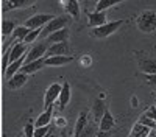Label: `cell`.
Instances as JSON below:
<instances>
[{"label": "cell", "instance_id": "6da1fadb", "mask_svg": "<svg viewBox=\"0 0 156 137\" xmlns=\"http://www.w3.org/2000/svg\"><path fill=\"white\" fill-rule=\"evenodd\" d=\"M136 27L142 33H154L156 31V12L151 9L140 12L136 20Z\"/></svg>", "mask_w": 156, "mask_h": 137}, {"label": "cell", "instance_id": "7a4b0ae2", "mask_svg": "<svg viewBox=\"0 0 156 137\" xmlns=\"http://www.w3.org/2000/svg\"><path fill=\"white\" fill-rule=\"evenodd\" d=\"M125 23V19H119V20H112V22H108L101 27H97V28H90V36L97 37V39H105V37L114 34L117 30H119L122 25Z\"/></svg>", "mask_w": 156, "mask_h": 137}, {"label": "cell", "instance_id": "3957f363", "mask_svg": "<svg viewBox=\"0 0 156 137\" xmlns=\"http://www.w3.org/2000/svg\"><path fill=\"white\" fill-rule=\"evenodd\" d=\"M69 20H70V19H69L67 14L53 17V19H51V20L45 25V27L42 28V36L47 37V36H50L51 33H55V31H58V30L66 28V27H67V23H69Z\"/></svg>", "mask_w": 156, "mask_h": 137}, {"label": "cell", "instance_id": "277c9868", "mask_svg": "<svg viewBox=\"0 0 156 137\" xmlns=\"http://www.w3.org/2000/svg\"><path fill=\"white\" fill-rule=\"evenodd\" d=\"M61 91H62V84H59V83H53L47 87V91L44 94V108L45 109L55 104V101L59 98Z\"/></svg>", "mask_w": 156, "mask_h": 137}, {"label": "cell", "instance_id": "5b68a950", "mask_svg": "<svg viewBox=\"0 0 156 137\" xmlns=\"http://www.w3.org/2000/svg\"><path fill=\"white\" fill-rule=\"evenodd\" d=\"M53 17H55V16H51V14H44V12H41V14H34V16H31L30 19H27V22H25L23 25H25V27H28L30 30L44 28Z\"/></svg>", "mask_w": 156, "mask_h": 137}, {"label": "cell", "instance_id": "8992f818", "mask_svg": "<svg viewBox=\"0 0 156 137\" xmlns=\"http://www.w3.org/2000/svg\"><path fill=\"white\" fill-rule=\"evenodd\" d=\"M47 50H48V44H47V42H39V44L33 45V47L28 50L27 56H25V64H27V62H31V61H36V59L45 58Z\"/></svg>", "mask_w": 156, "mask_h": 137}, {"label": "cell", "instance_id": "52a82bcc", "mask_svg": "<svg viewBox=\"0 0 156 137\" xmlns=\"http://www.w3.org/2000/svg\"><path fill=\"white\" fill-rule=\"evenodd\" d=\"M137 67L145 75H154L156 73V58L139 56L137 58Z\"/></svg>", "mask_w": 156, "mask_h": 137}, {"label": "cell", "instance_id": "ba28073f", "mask_svg": "<svg viewBox=\"0 0 156 137\" xmlns=\"http://www.w3.org/2000/svg\"><path fill=\"white\" fill-rule=\"evenodd\" d=\"M87 19H89V27L90 28H97V27H101V25L108 23L106 22V11L87 12Z\"/></svg>", "mask_w": 156, "mask_h": 137}, {"label": "cell", "instance_id": "9c48e42d", "mask_svg": "<svg viewBox=\"0 0 156 137\" xmlns=\"http://www.w3.org/2000/svg\"><path fill=\"white\" fill-rule=\"evenodd\" d=\"M67 55H69V45H67V42H58V44L48 45L45 58H48V56H67Z\"/></svg>", "mask_w": 156, "mask_h": 137}, {"label": "cell", "instance_id": "30bf717a", "mask_svg": "<svg viewBox=\"0 0 156 137\" xmlns=\"http://www.w3.org/2000/svg\"><path fill=\"white\" fill-rule=\"evenodd\" d=\"M28 77H30V75L23 73V72H17V73L14 75V77H11V78L8 80V87H9L11 91L20 89V87H23L25 84H27Z\"/></svg>", "mask_w": 156, "mask_h": 137}, {"label": "cell", "instance_id": "8fae6325", "mask_svg": "<svg viewBox=\"0 0 156 137\" xmlns=\"http://www.w3.org/2000/svg\"><path fill=\"white\" fill-rule=\"evenodd\" d=\"M37 0H8L6 3H3V12H8L11 9H20V8H30L34 5Z\"/></svg>", "mask_w": 156, "mask_h": 137}, {"label": "cell", "instance_id": "7c38bea8", "mask_svg": "<svg viewBox=\"0 0 156 137\" xmlns=\"http://www.w3.org/2000/svg\"><path fill=\"white\" fill-rule=\"evenodd\" d=\"M25 53H28L27 52V44H25V42L14 44L9 48V64H11V62H14V61H17V59H20L22 56H25Z\"/></svg>", "mask_w": 156, "mask_h": 137}, {"label": "cell", "instance_id": "4fadbf2b", "mask_svg": "<svg viewBox=\"0 0 156 137\" xmlns=\"http://www.w3.org/2000/svg\"><path fill=\"white\" fill-rule=\"evenodd\" d=\"M106 109H108V106L105 104V101H103L101 98H95V100H94V104H92V118H94L97 123H100L101 117L105 115Z\"/></svg>", "mask_w": 156, "mask_h": 137}, {"label": "cell", "instance_id": "5bb4252c", "mask_svg": "<svg viewBox=\"0 0 156 137\" xmlns=\"http://www.w3.org/2000/svg\"><path fill=\"white\" fill-rule=\"evenodd\" d=\"M69 39V28H62V30H58L55 33H51L50 36L45 37V42L47 44H58V42H67Z\"/></svg>", "mask_w": 156, "mask_h": 137}, {"label": "cell", "instance_id": "9a60e30c", "mask_svg": "<svg viewBox=\"0 0 156 137\" xmlns=\"http://www.w3.org/2000/svg\"><path fill=\"white\" fill-rule=\"evenodd\" d=\"M44 67H45V58H41V59H36V61H31V62L23 64L20 72L27 73V75H33V73H36L37 70H41Z\"/></svg>", "mask_w": 156, "mask_h": 137}, {"label": "cell", "instance_id": "2e32d148", "mask_svg": "<svg viewBox=\"0 0 156 137\" xmlns=\"http://www.w3.org/2000/svg\"><path fill=\"white\" fill-rule=\"evenodd\" d=\"M75 58L67 55V56H48L45 58V66H50V67H59V66H66V64H70Z\"/></svg>", "mask_w": 156, "mask_h": 137}, {"label": "cell", "instance_id": "e0dca14e", "mask_svg": "<svg viewBox=\"0 0 156 137\" xmlns=\"http://www.w3.org/2000/svg\"><path fill=\"white\" fill-rule=\"evenodd\" d=\"M51 117H53V106L47 108V109L42 112V114H39V115H37V118L34 120L36 128H41V126H47V125H50Z\"/></svg>", "mask_w": 156, "mask_h": 137}, {"label": "cell", "instance_id": "ac0fdd59", "mask_svg": "<svg viewBox=\"0 0 156 137\" xmlns=\"http://www.w3.org/2000/svg\"><path fill=\"white\" fill-rule=\"evenodd\" d=\"M114 125H115L114 115L111 114L109 109H106L105 115L101 117V120H100V123H98V128H100V131H112Z\"/></svg>", "mask_w": 156, "mask_h": 137}, {"label": "cell", "instance_id": "d6986e66", "mask_svg": "<svg viewBox=\"0 0 156 137\" xmlns=\"http://www.w3.org/2000/svg\"><path fill=\"white\" fill-rule=\"evenodd\" d=\"M70 101V84L67 81L62 83V91L59 94V98H58V106L61 109H64Z\"/></svg>", "mask_w": 156, "mask_h": 137}, {"label": "cell", "instance_id": "ffe728a7", "mask_svg": "<svg viewBox=\"0 0 156 137\" xmlns=\"http://www.w3.org/2000/svg\"><path fill=\"white\" fill-rule=\"evenodd\" d=\"M151 131H153V129H150L148 126H145V125L136 122V123L133 125L131 131H129V137H148Z\"/></svg>", "mask_w": 156, "mask_h": 137}, {"label": "cell", "instance_id": "44dd1931", "mask_svg": "<svg viewBox=\"0 0 156 137\" xmlns=\"http://www.w3.org/2000/svg\"><path fill=\"white\" fill-rule=\"evenodd\" d=\"M64 6H66V12L73 17L75 20L80 19V3L78 0H64Z\"/></svg>", "mask_w": 156, "mask_h": 137}, {"label": "cell", "instance_id": "7402d4cb", "mask_svg": "<svg viewBox=\"0 0 156 137\" xmlns=\"http://www.w3.org/2000/svg\"><path fill=\"white\" fill-rule=\"evenodd\" d=\"M100 132V128H98V123L92 118V120H89L86 123V126L81 132L80 137H97V134Z\"/></svg>", "mask_w": 156, "mask_h": 137}, {"label": "cell", "instance_id": "603a6c76", "mask_svg": "<svg viewBox=\"0 0 156 137\" xmlns=\"http://www.w3.org/2000/svg\"><path fill=\"white\" fill-rule=\"evenodd\" d=\"M23 64H25V56H22L20 59H17V61H14V62H11V64L8 66V69L5 70V77H6L8 80H9L11 77H14L17 72H20V69L23 67Z\"/></svg>", "mask_w": 156, "mask_h": 137}, {"label": "cell", "instance_id": "cb8c5ba5", "mask_svg": "<svg viewBox=\"0 0 156 137\" xmlns=\"http://www.w3.org/2000/svg\"><path fill=\"white\" fill-rule=\"evenodd\" d=\"M87 122H89L87 114H86V112H80V115H78V118L75 122V129H73V135L75 137H80L81 135V132H83V129H84Z\"/></svg>", "mask_w": 156, "mask_h": 137}, {"label": "cell", "instance_id": "d4e9b609", "mask_svg": "<svg viewBox=\"0 0 156 137\" xmlns=\"http://www.w3.org/2000/svg\"><path fill=\"white\" fill-rule=\"evenodd\" d=\"M125 0H98V3L95 6L94 11H106L115 5H119V3H123Z\"/></svg>", "mask_w": 156, "mask_h": 137}, {"label": "cell", "instance_id": "484cf974", "mask_svg": "<svg viewBox=\"0 0 156 137\" xmlns=\"http://www.w3.org/2000/svg\"><path fill=\"white\" fill-rule=\"evenodd\" d=\"M137 122L142 123V125H145V126H148L150 129H156V123H154V118L151 115V111H147L145 114H142Z\"/></svg>", "mask_w": 156, "mask_h": 137}, {"label": "cell", "instance_id": "4316f807", "mask_svg": "<svg viewBox=\"0 0 156 137\" xmlns=\"http://www.w3.org/2000/svg\"><path fill=\"white\" fill-rule=\"evenodd\" d=\"M17 27H19V25H17L14 20H3V22H2V34H3V37L12 34Z\"/></svg>", "mask_w": 156, "mask_h": 137}, {"label": "cell", "instance_id": "83f0119b", "mask_svg": "<svg viewBox=\"0 0 156 137\" xmlns=\"http://www.w3.org/2000/svg\"><path fill=\"white\" fill-rule=\"evenodd\" d=\"M34 131H36V125H34L33 120L25 123V126H23V135L25 137H34Z\"/></svg>", "mask_w": 156, "mask_h": 137}, {"label": "cell", "instance_id": "f1b7e54d", "mask_svg": "<svg viewBox=\"0 0 156 137\" xmlns=\"http://www.w3.org/2000/svg\"><path fill=\"white\" fill-rule=\"evenodd\" d=\"M39 34H42V28H36V30H31L30 33H28V36L25 37V44H31V42H34L36 39H37V36Z\"/></svg>", "mask_w": 156, "mask_h": 137}, {"label": "cell", "instance_id": "f546056e", "mask_svg": "<svg viewBox=\"0 0 156 137\" xmlns=\"http://www.w3.org/2000/svg\"><path fill=\"white\" fill-rule=\"evenodd\" d=\"M50 131V125H47V126H41V128H36L34 131V137H45Z\"/></svg>", "mask_w": 156, "mask_h": 137}, {"label": "cell", "instance_id": "4dcf8cb0", "mask_svg": "<svg viewBox=\"0 0 156 137\" xmlns=\"http://www.w3.org/2000/svg\"><path fill=\"white\" fill-rule=\"evenodd\" d=\"M145 80H147L148 84L156 86V73H154V75H145Z\"/></svg>", "mask_w": 156, "mask_h": 137}, {"label": "cell", "instance_id": "1f68e13d", "mask_svg": "<svg viewBox=\"0 0 156 137\" xmlns=\"http://www.w3.org/2000/svg\"><path fill=\"white\" fill-rule=\"evenodd\" d=\"M84 3H86V9H87V8H94V9H95L98 0H84Z\"/></svg>", "mask_w": 156, "mask_h": 137}, {"label": "cell", "instance_id": "d6a6232c", "mask_svg": "<svg viewBox=\"0 0 156 137\" xmlns=\"http://www.w3.org/2000/svg\"><path fill=\"white\" fill-rule=\"evenodd\" d=\"M97 137H112V131H100Z\"/></svg>", "mask_w": 156, "mask_h": 137}, {"label": "cell", "instance_id": "836d02e7", "mask_svg": "<svg viewBox=\"0 0 156 137\" xmlns=\"http://www.w3.org/2000/svg\"><path fill=\"white\" fill-rule=\"evenodd\" d=\"M58 126H66V118L64 117H58Z\"/></svg>", "mask_w": 156, "mask_h": 137}, {"label": "cell", "instance_id": "e575fe53", "mask_svg": "<svg viewBox=\"0 0 156 137\" xmlns=\"http://www.w3.org/2000/svg\"><path fill=\"white\" fill-rule=\"evenodd\" d=\"M61 137H75V135H70V134H67V132H62Z\"/></svg>", "mask_w": 156, "mask_h": 137}, {"label": "cell", "instance_id": "d590c367", "mask_svg": "<svg viewBox=\"0 0 156 137\" xmlns=\"http://www.w3.org/2000/svg\"><path fill=\"white\" fill-rule=\"evenodd\" d=\"M148 137H156V129H153L151 132H150V135Z\"/></svg>", "mask_w": 156, "mask_h": 137}, {"label": "cell", "instance_id": "8d00e7d4", "mask_svg": "<svg viewBox=\"0 0 156 137\" xmlns=\"http://www.w3.org/2000/svg\"><path fill=\"white\" fill-rule=\"evenodd\" d=\"M45 137H55V135H53V134H51V132H48V134H47Z\"/></svg>", "mask_w": 156, "mask_h": 137}, {"label": "cell", "instance_id": "74e56055", "mask_svg": "<svg viewBox=\"0 0 156 137\" xmlns=\"http://www.w3.org/2000/svg\"><path fill=\"white\" fill-rule=\"evenodd\" d=\"M2 2H3V3H6V2H8V0H2Z\"/></svg>", "mask_w": 156, "mask_h": 137}, {"label": "cell", "instance_id": "f35d334b", "mask_svg": "<svg viewBox=\"0 0 156 137\" xmlns=\"http://www.w3.org/2000/svg\"><path fill=\"white\" fill-rule=\"evenodd\" d=\"M20 137H25V135H23V134H22V135H20Z\"/></svg>", "mask_w": 156, "mask_h": 137}]
</instances>
